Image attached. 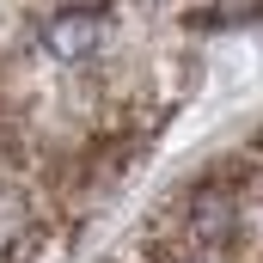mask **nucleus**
Here are the masks:
<instances>
[{
	"label": "nucleus",
	"instance_id": "obj_1",
	"mask_svg": "<svg viewBox=\"0 0 263 263\" xmlns=\"http://www.w3.org/2000/svg\"><path fill=\"white\" fill-rule=\"evenodd\" d=\"M104 31H110V12H104V6H62V12L43 25V49H49L55 62H86V55L104 43Z\"/></svg>",
	"mask_w": 263,
	"mask_h": 263
},
{
	"label": "nucleus",
	"instance_id": "obj_2",
	"mask_svg": "<svg viewBox=\"0 0 263 263\" xmlns=\"http://www.w3.org/2000/svg\"><path fill=\"white\" fill-rule=\"evenodd\" d=\"M184 227H190L196 245H227L239 233V202L227 196V190H214V184H202L196 196H190V208H184Z\"/></svg>",
	"mask_w": 263,
	"mask_h": 263
}]
</instances>
